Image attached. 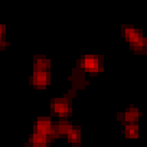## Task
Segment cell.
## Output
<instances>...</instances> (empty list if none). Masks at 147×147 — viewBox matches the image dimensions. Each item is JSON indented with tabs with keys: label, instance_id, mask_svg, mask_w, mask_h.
Segmentation results:
<instances>
[{
	"label": "cell",
	"instance_id": "6da1fadb",
	"mask_svg": "<svg viewBox=\"0 0 147 147\" xmlns=\"http://www.w3.org/2000/svg\"><path fill=\"white\" fill-rule=\"evenodd\" d=\"M33 84L35 85H38V87H43V85H46L48 84V75H46V72H43V71H36L35 72V75H33Z\"/></svg>",
	"mask_w": 147,
	"mask_h": 147
},
{
	"label": "cell",
	"instance_id": "7a4b0ae2",
	"mask_svg": "<svg viewBox=\"0 0 147 147\" xmlns=\"http://www.w3.org/2000/svg\"><path fill=\"white\" fill-rule=\"evenodd\" d=\"M51 130H52V124H51L49 120L43 118V120H39V121H38V124H36V131H38V133H40V134H48V133H51Z\"/></svg>",
	"mask_w": 147,
	"mask_h": 147
},
{
	"label": "cell",
	"instance_id": "3957f363",
	"mask_svg": "<svg viewBox=\"0 0 147 147\" xmlns=\"http://www.w3.org/2000/svg\"><path fill=\"white\" fill-rule=\"evenodd\" d=\"M52 111H53V114L65 115V114H68V104L62 102V101H56L52 104Z\"/></svg>",
	"mask_w": 147,
	"mask_h": 147
},
{
	"label": "cell",
	"instance_id": "277c9868",
	"mask_svg": "<svg viewBox=\"0 0 147 147\" xmlns=\"http://www.w3.org/2000/svg\"><path fill=\"white\" fill-rule=\"evenodd\" d=\"M124 36H125L127 40H130L131 43H134V42H137L138 39H141L140 32H137V30H134V29H125V30H124Z\"/></svg>",
	"mask_w": 147,
	"mask_h": 147
},
{
	"label": "cell",
	"instance_id": "5b68a950",
	"mask_svg": "<svg viewBox=\"0 0 147 147\" xmlns=\"http://www.w3.org/2000/svg\"><path fill=\"white\" fill-rule=\"evenodd\" d=\"M82 65L85 66L87 71H97L98 69V61L95 58H85L82 61Z\"/></svg>",
	"mask_w": 147,
	"mask_h": 147
},
{
	"label": "cell",
	"instance_id": "8992f818",
	"mask_svg": "<svg viewBox=\"0 0 147 147\" xmlns=\"http://www.w3.org/2000/svg\"><path fill=\"white\" fill-rule=\"evenodd\" d=\"M30 141H32L33 144H36V146H43V144L46 143V137H45V134L38 133V134H33V136L30 137Z\"/></svg>",
	"mask_w": 147,
	"mask_h": 147
},
{
	"label": "cell",
	"instance_id": "52a82bcc",
	"mask_svg": "<svg viewBox=\"0 0 147 147\" xmlns=\"http://www.w3.org/2000/svg\"><path fill=\"white\" fill-rule=\"evenodd\" d=\"M71 130H72V127H71L69 124H66V123H61V124L58 125V131H59L61 134H68Z\"/></svg>",
	"mask_w": 147,
	"mask_h": 147
},
{
	"label": "cell",
	"instance_id": "ba28073f",
	"mask_svg": "<svg viewBox=\"0 0 147 147\" xmlns=\"http://www.w3.org/2000/svg\"><path fill=\"white\" fill-rule=\"evenodd\" d=\"M66 136H68L69 141H74V143L80 140V133H78L77 130H71V131H69V133H68Z\"/></svg>",
	"mask_w": 147,
	"mask_h": 147
},
{
	"label": "cell",
	"instance_id": "9c48e42d",
	"mask_svg": "<svg viewBox=\"0 0 147 147\" xmlns=\"http://www.w3.org/2000/svg\"><path fill=\"white\" fill-rule=\"evenodd\" d=\"M137 115H138V113H137L136 110H128V111L125 113V120H127V121H134V120L137 118Z\"/></svg>",
	"mask_w": 147,
	"mask_h": 147
},
{
	"label": "cell",
	"instance_id": "30bf717a",
	"mask_svg": "<svg viewBox=\"0 0 147 147\" xmlns=\"http://www.w3.org/2000/svg\"><path fill=\"white\" fill-rule=\"evenodd\" d=\"M125 134H127V137H137V127L136 125H128L125 128Z\"/></svg>",
	"mask_w": 147,
	"mask_h": 147
},
{
	"label": "cell",
	"instance_id": "8fae6325",
	"mask_svg": "<svg viewBox=\"0 0 147 147\" xmlns=\"http://www.w3.org/2000/svg\"><path fill=\"white\" fill-rule=\"evenodd\" d=\"M48 65H49V62H48V61H42V59L36 61V63H35L36 71H43V68H46Z\"/></svg>",
	"mask_w": 147,
	"mask_h": 147
},
{
	"label": "cell",
	"instance_id": "7c38bea8",
	"mask_svg": "<svg viewBox=\"0 0 147 147\" xmlns=\"http://www.w3.org/2000/svg\"><path fill=\"white\" fill-rule=\"evenodd\" d=\"M3 33H5V26H0V38L3 36Z\"/></svg>",
	"mask_w": 147,
	"mask_h": 147
}]
</instances>
